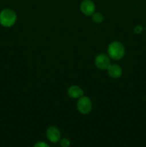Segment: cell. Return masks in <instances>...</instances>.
I'll return each mask as SVG.
<instances>
[{"label": "cell", "instance_id": "3", "mask_svg": "<svg viewBox=\"0 0 146 147\" xmlns=\"http://www.w3.org/2000/svg\"><path fill=\"white\" fill-rule=\"evenodd\" d=\"M77 109L82 114H88L92 109V103L90 98L85 96L80 98L77 100Z\"/></svg>", "mask_w": 146, "mask_h": 147}, {"label": "cell", "instance_id": "6", "mask_svg": "<svg viewBox=\"0 0 146 147\" xmlns=\"http://www.w3.org/2000/svg\"><path fill=\"white\" fill-rule=\"evenodd\" d=\"M47 139L52 143H57L60 142L61 139V134H60V130L55 126H50L47 129V132H46Z\"/></svg>", "mask_w": 146, "mask_h": 147}, {"label": "cell", "instance_id": "2", "mask_svg": "<svg viewBox=\"0 0 146 147\" xmlns=\"http://www.w3.org/2000/svg\"><path fill=\"white\" fill-rule=\"evenodd\" d=\"M17 21V14L11 9H4L0 12V24L4 27H11Z\"/></svg>", "mask_w": 146, "mask_h": 147}, {"label": "cell", "instance_id": "5", "mask_svg": "<svg viewBox=\"0 0 146 147\" xmlns=\"http://www.w3.org/2000/svg\"><path fill=\"white\" fill-rule=\"evenodd\" d=\"M80 11L85 16H92L95 11V5L92 0H84L80 4Z\"/></svg>", "mask_w": 146, "mask_h": 147}, {"label": "cell", "instance_id": "1", "mask_svg": "<svg viewBox=\"0 0 146 147\" xmlns=\"http://www.w3.org/2000/svg\"><path fill=\"white\" fill-rule=\"evenodd\" d=\"M107 53L110 58L115 60H119L125 56V50L123 43L118 41H114L108 45Z\"/></svg>", "mask_w": 146, "mask_h": 147}, {"label": "cell", "instance_id": "12", "mask_svg": "<svg viewBox=\"0 0 146 147\" xmlns=\"http://www.w3.org/2000/svg\"><path fill=\"white\" fill-rule=\"evenodd\" d=\"M142 30H143V28H142L141 26H137V27H135V32L137 33V34L141 32Z\"/></svg>", "mask_w": 146, "mask_h": 147}, {"label": "cell", "instance_id": "8", "mask_svg": "<svg viewBox=\"0 0 146 147\" xmlns=\"http://www.w3.org/2000/svg\"><path fill=\"white\" fill-rule=\"evenodd\" d=\"M67 94L71 98L79 99L84 96V91L78 86H72L67 90Z\"/></svg>", "mask_w": 146, "mask_h": 147}, {"label": "cell", "instance_id": "11", "mask_svg": "<svg viewBox=\"0 0 146 147\" xmlns=\"http://www.w3.org/2000/svg\"><path fill=\"white\" fill-rule=\"evenodd\" d=\"M34 147H50L47 144L44 143L43 142H37V144H35Z\"/></svg>", "mask_w": 146, "mask_h": 147}, {"label": "cell", "instance_id": "9", "mask_svg": "<svg viewBox=\"0 0 146 147\" xmlns=\"http://www.w3.org/2000/svg\"><path fill=\"white\" fill-rule=\"evenodd\" d=\"M92 21L94 23H97V24H100L103 22L104 20V17H103L102 14L100 12H94V14L92 15Z\"/></svg>", "mask_w": 146, "mask_h": 147}, {"label": "cell", "instance_id": "7", "mask_svg": "<svg viewBox=\"0 0 146 147\" xmlns=\"http://www.w3.org/2000/svg\"><path fill=\"white\" fill-rule=\"evenodd\" d=\"M107 74L113 79H117L120 78L123 74L122 67L119 65L111 64L107 68Z\"/></svg>", "mask_w": 146, "mask_h": 147}, {"label": "cell", "instance_id": "10", "mask_svg": "<svg viewBox=\"0 0 146 147\" xmlns=\"http://www.w3.org/2000/svg\"><path fill=\"white\" fill-rule=\"evenodd\" d=\"M60 145L62 147H69L70 145V142L69 139L64 138V139H60Z\"/></svg>", "mask_w": 146, "mask_h": 147}, {"label": "cell", "instance_id": "4", "mask_svg": "<svg viewBox=\"0 0 146 147\" xmlns=\"http://www.w3.org/2000/svg\"><path fill=\"white\" fill-rule=\"evenodd\" d=\"M94 65L100 70H107L111 65L110 57L105 54H99L94 59Z\"/></svg>", "mask_w": 146, "mask_h": 147}]
</instances>
